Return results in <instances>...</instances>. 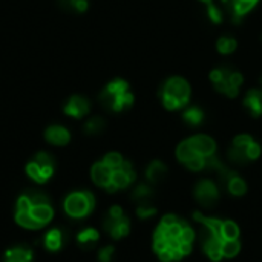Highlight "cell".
I'll list each match as a JSON object with an SVG mask.
<instances>
[{
	"mask_svg": "<svg viewBox=\"0 0 262 262\" xmlns=\"http://www.w3.org/2000/svg\"><path fill=\"white\" fill-rule=\"evenodd\" d=\"M245 153H247V158H248L250 161L257 160V158H259V155H260V146L253 140V141L245 147Z\"/></svg>",
	"mask_w": 262,
	"mask_h": 262,
	"instance_id": "obj_33",
	"label": "cell"
},
{
	"mask_svg": "<svg viewBox=\"0 0 262 262\" xmlns=\"http://www.w3.org/2000/svg\"><path fill=\"white\" fill-rule=\"evenodd\" d=\"M16 221L25 229H41L43 226L31 215V212H16Z\"/></svg>",
	"mask_w": 262,
	"mask_h": 262,
	"instance_id": "obj_21",
	"label": "cell"
},
{
	"mask_svg": "<svg viewBox=\"0 0 262 262\" xmlns=\"http://www.w3.org/2000/svg\"><path fill=\"white\" fill-rule=\"evenodd\" d=\"M34 161L41 164V166H52V167H54V158H52V156L49 153H46V152H38L35 155Z\"/></svg>",
	"mask_w": 262,
	"mask_h": 262,
	"instance_id": "obj_35",
	"label": "cell"
},
{
	"mask_svg": "<svg viewBox=\"0 0 262 262\" xmlns=\"http://www.w3.org/2000/svg\"><path fill=\"white\" fill-rule=\"evenodd\" d=\"M45 138L54 146H65L71 140V134L63 126H51L45 132Z\"/></svg>",
	"mask_w": 262,
	"mask_h": 262,
	"instance_id": "obj_11",
	"label": "cell"
},
{
	"mask_svg": "<svg viewBox=\"0 0 262 262\" xmlns=\"http://www.w3.org/2000/svg\"><path fill=\"white\" fill-rule=\"evenodd\" d=\"M189 143L192 146V149L195 150L196 155L201 156H212L215 155L216 150V143L213 141V138H210L208 135H193L189 138Z\"/></svg>",
	"mask_w": 262,
	"mask_h": 262,
	"instance_id": "obj_7",
	"label": "cell"
},
{
	"mask_svg": "<svg viewBox=\"0 0 262 262\" xmlns=\"http://www.w3.org/2000/svg\"><path fill=\"white\" fill-rule=\"evenodd\" d=\"M260 81H262V80H260Z\"/></svg>",
	"mask_w": 262,
	"mask_h": 262,
	"instance_id": "obj_43",
	"label": "cell"
},
{
	"mask_svg": "<svg viewBox=\"0 0 262 262\" xmlns=\"http://www.w3.org/2000/svg\"><path fill=\"white\" fill-rule=\"evenodd\" d=\"M31 215L41 224H48L51 220H52V215H54V212H52V207L51 205H34L31 208Z\"/></svg>",
	"mask_w": 262,
	"mask_h": 262,
	"instance_id": "obj_17",
	"label": "cell"
},
{
	"mask_svg": "<svg viewBox=\"0 0 262 262\" xmlns=\"http://www.w3.org/2000/svg\"><path fill=\"white\" fill-rule=\"evenodd\" d=\"M130 198H132L137 204L152 202V199H153V189H152V186H149V184H146V183L138 184V186L134 189Z\"/></svg>",
	"mask_w": 262,
	"mask_h": 262,
	"instance_id": "obj_16",
	"label": "cell"
},
{
	"mask_svg": "<svg viewBox=\"0 0 262 262\" xmlns=\"http://www.w3.org/2000/svg\"><path fill=\"white\" fill-rule=\"evenodd\" d=\"M109 216H112V218H121L123 215H124V212H123V208L121 207H118V205H114V207H111V210H109V213H108Z\"/></svg>",
	"mask_w": 262,
	"mask_h": 262,
	"instance_id": "obj_40",
	"label": "cell"
},
{
	"mask_svg": "<svg viewBox=\"0 0 262 262\" xmlns=\"http://www.w3.org/2000/svg\"><path fill=\"white\" fill-rule=\"evenodd\" d=\"M98 238H100V235H98V232H97L95 229H84L83 232L78 233L77 241H78V244H80L81 247L91 248V247H94V245L97 244Z\"/></svg>",
	"mask_w": 262,
	"mask_h": 262,
	"instance_id": "obj_18",
	"label": "cell"
},
{
	"mask_svg": "<svg viewBox=\"0 0 262 262\" xmlns=\"http://www.w3.org/2000/svg\"><path fill=\"white\" fill-rule=\"evenodd\" d=\"M66 241V235L63 233L62 229H52L46 233L45 236V244L51 251H57L63 247Z\"/></svg>",
	"mask_w": 262,
	"mask_h": 262,
	"instance_id": "obj_15",
	"label": "cell"
},
{
	"mask_svg": "<svg viewBox=\"0 0 262 262\" xmlns=\"http://www.w3.org/2000/svg\"><path fill=\"white\" fill-rule=\"evenodd\" d=\"M183 118L189 126H199L204 120V114L198 108H189V109L184 111Z\"/></svg>",
	"mask_w": 262,
	"mask_h": 262,
	"instance_id": "obj_23",
	"label": "cell"
},
{
	"mask_svg": "<svg viewBox=\"0 0 262 262\" xmlns=\"http://www.w3.org/2000/svg\"><path fill=\"white\" fill-rule=\"evenodd\" d=\"M236 40L232 37H221L216 43V48L221 54H232V52L236 49Z\"/></svg>",
	"mask_w": 262,
	"mask_h": 262,
	"instance_id": "obj_27",
	"label": "cell"
},
{
	"mask_svg": "<svg viewBox=\"0 0 262 262\" xmlns=\"http://www.w3.org/2000/svg\"><path fill=\"white\" fill-rule=\"evenodd\" d=\"M229 81H230V84H232V86H235V88H238V89H239V88H241V84L244 83L242 74L232 71V72H230V75H229Z\"/></svg>",
	"mask_w": 262,
	"mask_h": 262,
	"instance_id": "obj_39",
	"label": "cell"
},
{
	"mask_svg": "<svg viewBox=\"0 0 262 262\" xmlns=\"http://www.w3.org/2000/svg\"><path fill=\"white\" fill-rule=\"evenodd\" d=\"M114 253H115V248L112 245L104 247L98 251V260L100 262H111L114 257Z\"/></svg>",
	"mask_w": 262,
	"mask_h": 262,
	"instance_id": "obj_34",
	"label": "cell"
},
{
	"mask_svg": "<svg viewBox=\"0 0 262 262\" xmlns=\"http://www.w3.org/2000/svg\"><path fill=\"white\" fill-rule=\"evenodd\" d=\"M26 173H28L35 183L43 184V183H46V181L52 177V173H54V167H52V166H41V164H38V163H35V161H31V163L26 166Z\"/></svg>",
	"mask_w": 262,
	"mask_h": 262,
	"instance_id": "obj_10",
	"label": "cell"
},
{
	"mask_svg": "<svg viewBox=\"0 0 262 262\" xmlns=\"http://www.w3.org/2000/svg\"><path fill=\"white\" fill-rule=\"evenodd\" d=\"M103 227L114 239H120L129 233L130 223L124 215L121 218H112V216L106 215V218H104V221H103Z\"/></svg>",
	"mask_w": 262,
	"mask_h": 262,
	"instance_id": "obj_6",
	"label": "cell"
},
{
	"mask_svg": "<svg viewBox=\"0 0 262 262\" xmlns=\"http://www.w3.org/2000/svg\"><path fill=\"white\" fill-rule=\"evenodd\" d=\"M221 236H223V239H238L239 238V227L233 221H223Z\"/></svg>",
	"mask_w": 262,
	"mask_h": 262,
	"instance_id": "obj_24",
	"label": "cell"
},
{
	"mask_svg": "<svg viewBox=\"0 0 262 262\" xmlns=\"http://www.w3.org/2000/svg\"><path fill=\"white\" fill-rule=\"evenodd\" d=\"M89 109H91V104H89L88 98H84L81 95H74L66 103L65 114L72 118H83L84 115L89 114Z\"/></svg>",
	"mask_w": 262,
	"mask_h": 262,
	"instance_id": "obj_8",
	"label": "cell"
},
{
	"mask_svg": "<svg viewBox=\"0 0 262 262\" xmlns=\"http://www.w3.org/2000/svg\"><path fill=\"white\" fill-rule=\"evenodd\" d=\"M34 205H49V196L43 192H28L25 193Z\"/></svg>",
	"mask_w": 262,
	"mask_h": 262,
	"instance_id": "obj_30",
	"label": "cell"
},
{
	"mask_svg": "<svg viewBox=\"0 0 262 262\" xmlns=\"http://www.w3.org/2000/svg\"><path fill=\"white\" fill-rule=\"evenodd\" d=\"M251 141H253V138H251L250 135H247V134H241V135H238V137L233 140V146L241 147V149H245Z\"/></svg>",
	"mask_w": 262,
	"mask_h": 262,
	"instance_id": "obj_38",
	"label": "cell"
},
{
	"mask_svg": "<svg viewBox=\"0 0 262 262\" xmlns=\"http://www.w3.org/2000/svg\"><path fill=\"white\" fill-rule=\"evenodd\" d=\"M195 198L204 208H212L220 201V186L212 180H201L195 186Z\"/></svg>",
	"mask_w": 262,
	"mask_h": 262,
	"instance_id": "obj_3",
	"label": "cell"
},
{
	"mask_svg": "<svg viewBox=\"0 0 262 262\" xmlns=\"http://www.w3.org/2000/svg\"><path fill=\"white\" fill-rule=\"evenodd\" d=\"M83 129H84V132L89 134V135H97V134H100V132L104 129V120L100 118V117H94V118H91V120L84 124Z\"/></svg>",
	"mask_w": 262,
	"mask_h": 262,
	"instance_id": "obj_28",
	"label": "cell"
},
{
	"mask_svg": "<svg viewBox=\"0 0 262 262\" xmlns=\"http://www.w3.org/2000/svg\"><path fill=\"white\" fill-rule=\"evenodd\" d=\"M103 163L106 164V166H109V167L114 170V169L121 167V164L124 163V160H123V156H121L120 153H117V152H111V153H108V155L103 158Z\"/></svg>",
	"mask_w": 262,
	"mask_h": 262,
	"instance_id": "obj_29",
	"label": "cell"
},
{
	"mask_svg": "<svg viewBox=\"0 0 262 262\" xmlns=\"http://www.w3.org/2000/svg\"><path fill=\"white\" fill-rule=\"evenodd\" d=\"M100 101L106 109L115 111V112H121L126 108H130L134 103V95L126 91V92H120V94H114L109 92L108 89H104L100 95Z\"/></svg>",
	"mask_w": 262,
	"mask_h": 262,
	"instance_id": "obj_4",
	"label": "cell"
},
{
	"mask_svg": "<svg viewBox=\"0 0 262 262\" xmlns=\"http://www.w3.org/2000/svg\"><path fill=\"white\" fill-rule=\"evenodd\" d=\"M5 262H32V250L26 245H19L7 251Z\"/></svg>",
	"mask_w": 262,
	"mask_h": 262,
	"instance_id": "obj_13",
	"label": "cell"
},
{
	"mask_svg": "<svg viewBox=\"0 0 262 262\" xmlns=\"http://www.w3.org/2000/svg\"><path fill=\"white\" fill-rule=\"evenodd\" d=\"M207 8H208V17L212 19L213 23H221L223 22V13L218 7H215L213 4H208Z\"/></svg>",
	"mask_w": 262,
	"mask_h": 262,
	"instance_id": "obj_36",
	"label": "cell"
},
{
	"mask_svg": "<svg viewBox=\"0 0 262 262\" xmlns=\"http://www.w3.org/2000/svg\"><path fill=\"white\" fill-rule=\"evenodd\" d=\"M186 167L193 170V172H199V170H205V156H201V155H196L193 156L192 160H189L186 163Z\"/></svg>",
	"mask_w": 262,
	"mask_h": 262,
	"instance_id": "obj_31",
	"label": "cell"
},
{
	"mask_svg": "<svg viewBox=\"0 0 262 262\" xmlns=\"http://www.w3.org/2000/svg\"><path fill=\"white\" fill-rule=\"evenodd\" d=\"M201 2H204V4H207V5H208V4H212V0H201Z\"/></svg>",
	"mask_w": 262,
	"mask_h": 262,
	"instance_id": "obj_42",
	"label": "cell"
},
{
	"mask_svg": "<svg viewBox=\"0 0 262 262\" xmlns=\"http://www.w3.org/2000/svg\"><path fill=\"white\" fill-rule=\"evenodd\" d=\"M244 106L248 109V112L253 117H260L262 115V91L259 89L248 91L244 98Z\"/></svg>",
	"mask_w": 262,
	"mask_h": 262,
	"instance_id": "obj_12",
	"label": "cell"
},
{
	"mask_svg": "<svg viewBox=\"0 0 262 262\" xmlns=\"http://www.w3.org/2000/svg\"><path fill=\"white\" fill-rule=\"evenodd\" d=\"M65 8L75 10L78 13H84L88 10V0H62Z\"/></svg>",
	"mask_w": 262,
	"mask_h": 262,
	"instance_id": "obj_32",
	"label": "cell"
},
{
	"mask_svg": "<svg viewBox=\"0 0 262 262\" xmlns=\"http://www.w3.org/2000/svg\"><path fill=\"white\" fill-rule=\"evenodd\" d=\"M177 156H178V160H180L183 164H186L189 160H192V158H193V156H196V153H195V150L192 149V146H190L189 140H186V141L180 143V146L177 147Z\"/></svg>",
	"mask_w": 262,
	"mask_h": 262,
	"instance_id": "obj_22",
	"label": "cell"
},
{
	"mask_svg": "<svg viewBox=\"0 0 262 262\" xmlns=\"http://www.w3.org/2000/svg\"><path fill=\"white\" fill-rule=\"evenodd\" d=\"M226 189H227L232 195H235V196H242V195L247 192V184H245V181H244L238 173H235V175L229 180Z\"/></svg>",
	"mask_w": 262,
	"mask_h": 262,
	"instance_id": "obj_19",
	"label": "cell"
},
{
	"mask_svg": "<svg viewBox=\"0 0 262 262\" xmlns=\"http://www.w3.org/2000/svg\"><path fill=\"white\" fill-rule=\"evenodd\" d=\"M223 256L224 257H233L239 253L241 244L238 239H223Z\"/></svg>",
	"mask_w": 262,
	"mask_h": 262,
	"instance_id": "obj_25",
	"label": "cell"
},
{
	"mask_svg": "<svg viewBox=\"0 0 262 262\" xmlns=\"http://www.w3.org/2000/svg\"><path fill=\"white\" fill-rule=\"evenodd\" d=\"M137 215L140 220H147L152 218L153 215H156V207L153 205V202H143V204H137Z\"/></svg>",
	"mask_w": 262,
	"mask_h": 262,
	"instance_id": "obj_26",
	"label": "cell"
},
{
	"mask_svg": "<svg viewBox=\"0 0 262 262\" xmlns=\"http://www.w3.org/2000/svg\"><path fill=\"white\" fill-rule=\"evenodd\" d=\"M91 177H92V181H94L97 186L106 189V187L111 184V180H112V169H111L109 166L104 164L103 161L95 163V164L92 166Z\"/></svg>",
	"mask_w": 262,
	"mask_h": 262,
	"instance_id": "obj_9",
	"label": "cell"
},
{
	"mask_svg": "<svg viewBox=\"0 0 262 262\" xmlns=\"http://www.w3.org/2000/svg\"><path fill=\"white\" fill-rule=\"evenodd\" d=\"M31 208H32V202L31 199L23 193L19 201H17V210L16 212H31Z\"/></svg>",
	"mask_w": 262,
	"mask_h": 262,
	"instance_id": "obj_37",
	"label": "cell"
},
{
	"mask_svg": "<svg viewBox=\"0 0 262 262\" xmlns=\"http://www.w3.org/2000/svg\"><path fill=\"white\" fill-rule=\"evenodd\" d=\"M233 2H244V4H250V5H256L257 4V0H233Z\"/></svg>",
	"mask_w": 262,
	"mask_h": 262,
	"instance_id": "obj_41",
	"label": "cell"
},
{
	"mask_svg": "<svg viewBox=\"0 0 262 262\" xmlns=\"http://www.w3.org/2000/svg\"><path fill=\"white\" fill-rule=\"evenodd\" d=\"M227 156H229V161L236 164V166H245L250 160L247 158V153H245V149H241V147H236L232 144V147L229 149L227 152Z\"/></svg>",
	"mask_w": 262,
	"mask_h": 262,
	"instance_id": "obj_20",
	"label": "cell"
},
{
	"mask_svg": "<svg viewBox=\"0 0 262 262\" xmlns=\"http://www.w3.org/2000/svg\"><path fill=\"white\" fill-rule=\"evenodd\" d=\"M135 178H137V173H135L132 164L129 161H124L121 164V167L112 170V180H111V184L106 187V190L114 193L120 189H126L135 181Z\"/></svg>",
	"mask_w": 262,
	"mask_h": 262,
	"instance_id": "obj_5",
	"label": "cell"
},
{
	"mask_svg": "<svg viewBox=\"0 0 262 262\" xmlns=\"http://www.w3.org/2000/svg\"><path fill=\"white\" fill-rule=\"evenodd\" d=\"M95 207V198L91 192H74L65 199V212L72 218L88 216Z\"/></svg>",
	"mask_w": 262,
	"mask_h": 262,
	"instance_id": "obj_2",
	"label": "cell"
},
{
	"mask_svg": "<svg viewBox=\"0 0 262 262\" xmlns=\"http://www.w3.org/2000/svg\"><path fill=\"white\" fill-rule=\"evenodd\" d=\"M189 97H190V86L181 77L169 78L166 81V84L163 88V94H161L164 108L169 111L184 108L189 103Z\"/></svg>",
	"mask_w": 262,
	"mask_h": 262,
	"instance_id": "obj_1",
	"label": "cell"
},
{
	"mask_svg": "<svg viewBox=\"0 0 262 262\" xmlns=\"http://www.w3.org/2000/svg\"><path fill=\"white\" fill-rule=\"evenodd\" d=\"M167 175V167L166 164H163L161 161H152L146 170V177H147V181L152 183V184H158L161 183Z\"/></svg>",
	"mask_w": 262,
	"mask_h": 262,
	"instance_id": "obj_14",
	"label": "cell"
}]
</instances>
